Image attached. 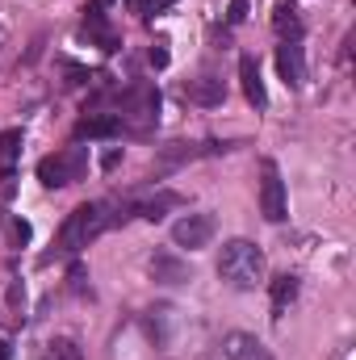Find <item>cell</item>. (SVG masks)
Segmentation results:
<instances>
[{
    "instance_id": "cell-1",
    "label": "cell",
    "mask_w": 356,
    "mask_h": 360,
    "mask_svg": "<svg viewBox=\"0 0 356 360\" xmlns=\"http://www.w3.org/2000/svg\"><path fill=\"white\" fill-rule=\"evenodd\" d=\"M218 276H222L231 289H239V293L265 285V252H260L252 239H231V243H222Z\"/></svg>"
},
{
    "instance_id": "cell-2",
    "label": "cell",
    "mask_w": 356,
    "mask_h": 360,
    "mask_svg": "<svg viewBox=\"0 0 356 360\" xmlns=\"http://www.w3.org/2000/svg\"><path fill=\"white\" fill-rule=\"evenodd\" d=\"M105 210H109L105 201H84V205H76V210L63 218V226H59V252H68V256L84 252L92 239L113 222V214H105Z\"/></svg>"
},
{
    "instance_id": "cell-3",
    "label": "cell",
    "mask_w": 356,
    "mask_h": 360,
    "mask_svg": "<svg viewBox=\"0 0 356 360\" xmlns=\"http://www.w3.org/2000/svg\"><path fill=\"white\" fill-rule=\"evenodd\" d=\"M84 172H89V147H63L38 164V180L46 188H68V184L84 180Z\"/></svg>"
},
{
    "instance_id": "cell-4",
    "label": "cell",
    "mask_w": 356,
    "mask_h": 360,
    "mask_svg": "<svg viewBox=\"0 0 356 360\" xmlns=\"http://www.w3.org/2000/svg\"><path fill=\"white\" fill-rule=\"evenodd\" d=\"M122 126H134V130H151L160 122V89L155 84H134V89L122 92Z\"/></svg>"
},
{
    "instance_id": "cell-5",
    "label": "cell",
    "mask_w": 356,
    "mask_h": 360,
    "mask_svg": "<svg viewBox=\"0 0 356 360\" xmlns=\"http://www.w3.org/2000/svg\"><path fill=\"white\" fill-rule=\"evenodd\" d=\"M214 231H218V218L214 214H184L177 226H172V243L177 248H189V252H197V248H205L210 239H214Z\"/></svg>"
},
{
    "instance_id": "cell-6",
    "label": "cell",
    "mask_w": 356,
    "mask_h": 360,
    "mask_svg": "<svg viewBox=\"0 0 356 360\" xmlns=\"http://www.w3.org/2000/svg\"><path fill=\"white\" fill-rule=\"evenodd\" d=\"M147 272H151V281H160V285H189V281H193L189 260H184V256H177V252H168V248L151 252Z\"/></svg>"
},
{
    "instance_id": "cell-7",
    "label": "cell",
    "mask_w": 356,
    "mask_h": 360,
    "mask_svg": "<svg viewBox=\"0 0 356 360\" xmlns=\"http://www.w3.org/2000/svg\"><path fill=\"white\" fill-rule=\"evenodd\" d=\"M260 210L268 222H285L289 218V201H285V180L276 172V164H265V184H260Z\"/></svg>"
},
{
    "instance_id": "cell-8",
    "label": "cell",
    "mask_w": 356,
    "mask_h": 360,
    "mask_svg": "<svg viewBox=\"0 0 356 360\" xmlns=\"http://www.w3.org/2000/svg\"><path fill=\"white\" fill-rule=\"evenodd\" d=\"M222 360H272V356H268V348L256 335H248V331H227V335H222Z\"/></svg>"
},
{
    "instance_id": "cell-9",
    "label": "cell",
    "mask_w": 356,
    "mask_h": 360,
    "mask_svg": "<svg viewBox=\"0 0 356 360\" xmlns=\"http://www.w3.org/2000/svg\"><path fill=\"white\" fill-rule=\"evenodd\" d=\"M276 72L289 89H302L306 84V59H302V46L298 42H281L276 46Z\"/></svg>"
},
{
    "instance_id": "cell-10",
    "label": "cell",
    "mask_w": 356,
    "mask_h": 360,
    "mask_svg": "<svg viewBox=\"0 0 356 360\" xmlns=\"http://www.w3.org/2000/svg\"><path fill=\"white\" fill-rule=\"evenodd\" d=\"M172 327H180V310H172V306H155V310L147 314V331H151V340L160 344V352H177Z\"/></svg>"
},
{
    "instance_id": "cell-11",
    "label": "cell",
    "mask_w": 356,
    "mask_h": 360,
    "mask_svg": "<svg viewBox=\"0 0 356 360\" xmlns=\"http://www.w3.org/2000/svg\"><path fill=\"white\" fill-rule=\"evenodd\" d=\"M184 96H189L193 105L214 109V105H222V101H227V84H222L218 76H197V80H189V84H184Z\"/></svg>"
},
{
    "instance_id": "cell-12",
    "label": "cell",
    "mask_w": 356,
    "mask_h": 360,
    "mask_svg": "<svg viewBox=\"0 0 356 360\" xmlns=\"http://www.w3.org/2000/svg\"><path fill=\"white\" fill-rule=\"evenodd\" d=\"M113 134H122V117L117 113H89L76 126V139H113Z\"/></svg>"
},
{
    "instance_id": "cell-13",
    "label": "cell",
    "mask_w": 356,
    "mask_h": 360,
    "mask_svg": "<svg viewBox=\"0 0 356 360\" xmlns=\"http://www.w3.org/2000/svg\"><path fill=\"white\" fill-rule=\"evenodd\" d=\"M239 80H243V96H248L256 109H265V105H268V92H265L260 68H256V59H252V55H243V59H239Z\"/></svg>"
},
{
    "instance_id": "cell-14",
    "label": "cell",
    "mask_w": 356,
    "mask_h": 360,
    "mask_svg": "<svg viewBox=\"0 0 356 360\" xmlns=\"http://www.w3.org/2000/svg\"><path fill=\"white\" fill-rule=\"evenodd\" d=\"M272 30L281 34V42H298V38H302V17H298V8H293L289 0H281V4L272 8Z\"/></svg>"
},
{
    "instance_id": "cell-15",
    "label": "cell",
    "mask_w": 356,
    "mask_h": 360,
    "mask_svg": "<svg viewBox=\"0 0 356 360\" xmlns=\"http://www.w3.org/2000/svg\"><path fill=\"white\" fill-rule=\"evenodd\" d=\"M293 297H298V276H293V272L276 276V281H272V319H281Z\"/></svg>"
},
{
    "instance_id": "cell-16",
    "label": "cell",
    "mask_w": 356,
    "mask_h": 360,
    "mask_svg": "<svg viewBox=\"0 0 356 360\" xmlns=\"http://www.w3.org/2000/svg\"><path fill=\"white\" fill-rule=\"evenodd\" d=\"M42 360H84V352H80V344H76V340L59 335V340H51V344H46Z\"/></svg>"
},
{
    "instance_id": "cell-17",
    "label": "cell",
    "mask_w": 356,
    "mask_h": 360,
    "mask_svg": "<svg viewBox=\"0 0 356 360\" xmlns=\"http://www.w3.org/2000/svg\"><path fill=\"white\" fill-rule=\"evenodd\" d=\"M168 205H180V197H177V193H160V197H151V201H143V205H134V210H139V214H143L147 222H160Z\"/></svg>"
},
{
    "instance_id": "cell-18",
    "label": "cell",
    "mask_w": 356,
    "mask_h": 360,
    "mask_svg": "<svg viewBox=\"0 0 356 360\" xmlns=\"http://www.w3.org/2000/svg\"><path fill=\"white\" fill-rule=\"evenodd\" d=\"M8 319H13V323L25 319V285H21V281L8 285Z\"/></svg>"
},
{
    "instance_id": "cell-19",
    "label": "cell",
    "mask_w": 356,
    "mask_h": 360,
    "mask_svg": "<svg viewBox=\"0 0 356 360\" xmlns=\"http://www.w3.org/2000/svg\"><path fill=\"white\" fill-rule=\"evenodd\" d=\"M30 239H34V226H30L25 218H13V222H8V243H13V248H25Z\"/></svg>"
},
{
    "instance_id": "cell-20",
    "label": "cell",
    "mask_w": 356,
    "mask_h": 360,
    "mask_svg": "<svg viewBox=\"0 0 356 360\" xmlns=\"http://www.w3.org/2000/svg\"><path fill=\"white\" fill-rule=\"evenodd\" d=\"M17 151H21V130H4V134H0V155L13 160Z\"/></svg>"
},
{
    "instance_id": "cell-21",
    "label": "cell",
    "mask_w": 356,
    "mask_h": 360,
    "mask_svg": "<svg viewBox=\"0 0 356 360\" xmlns=\"http://www.w3.org/2000/svg\"><path fill=\"white\" fill-rule=\"evenodd\" d=\"M13 193H17V172L8 168V172H0V205L13 201Z\"/></svg>"
},
{
    "instance_id": "cell-22",
    "label": "cell",
    "mask_w": 356,
    "mask_h": 360,
    "mask_svg": "<svg viewBox=\"0 0 356 360\" xmlns=\"http://www.w3.org/2000/svg\"><path fill=\"white\" fill-rule=\"evenodd\" d=\"M63 76H68V89H76V84H84V80H89V68H76V63H63Z\"/></svg>"
},
{
    "instance_id": "cell-23",
    "label": "cell",
    "mask_w": 356,
    "mask_h": 360,
    "mask_svg": "<svg viewBox=\"0 0 356 360\" xmlns=\"http://www.w3.org/2000/svg\"><path fill=\"white\" fill-rule=\"evenodd\" d=\"M177 0H139V13L143 17H151V13H164V8H172Z\"/></svg>"
},
{
    "instance_id": "cell-24",
    "label": "cell",
    "mask_w": 356,
    "mask_h": 360,
    "mask_svg": "<svg viewBox=\"0 0 356 360\" xmlns=\"http://www.w3.org/2000/svg\"><path fill=\"white\" fill-rule=\"evenodd\" d=\"M243 17H248V0H231V8H227V21H231V25H239Z\"/></svg>"
},
{
    "instance_id": "cell-25",
    "label": "cell",
    "mask_w": 356,
    "mask_h": 360,
    "mask_svg": "<svg viewBox=\"0 0 356 360\" xmlns=\"http://www.w3.org/2000/svg\"><path fill=\"white\" fill-rule=\"evenodd\" d=\"M84 276H89L84 264H72V285H76V293H84Z\"/></svg>"
},
{
    "instance_id": "cell-26",
    "label": "cell",
    "mask_w": 356,
    "mask_h": 360,
    "mask_svg": "<svg viewBox=\"0 0 356 360\" xmlns=\"http://www.w3.org/2000/svg\"><path fill=\"white\" fill-rule=\"evenodd\" d=\"M151 68H168V51L164 46H151Z\"/></svg>"
},
{
    "instance_id": "cell-27",
    "label": "cell",
    "mask_w": 356,
    "mask_h": 360,
    "mask_svg": "<svg viewBox=\"0 0 356 360\" xmlns=\"http://www.w3.org/2000/svg\"><path fill=\"white\" fill-rule=\"evenodd\" d=\"M8 352H13V348H8V340H0V360H8Z\"/></svg>"
},
{
    "instance_id": "cell-28",
    "label": "cell",
    "mask_w": 356,
    "mask_h": 360,
    "mask_svg": "<svg viewBox=\"0 0 356 360\" xmlns=\"http://www.w3.org/2000/svg\"><path fill=\"white\" fill-rule=\"evenodd\" d=\"M126 8H130V13H139V0H126Z\"/></svg>"
}]
</instances>
